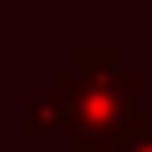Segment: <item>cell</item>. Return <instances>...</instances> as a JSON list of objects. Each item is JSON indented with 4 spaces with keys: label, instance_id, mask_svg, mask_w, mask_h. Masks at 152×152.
<instances>
[{
    "label": "cell",
    "instance_id": "obj_1",
    "mask_svg": "<svg viewBox=\"0 0 152 152\" xmlns=\"http://www.w3.org/2000/svg\"><path fill=\"white\" fill-rule=\"evenodd\" d=\"M61 102H66V132H71V152H102L107 142H117L142 112V76L137 71H107V76H71L66 66L51 71L46 81Z\"/></svg>",
    "mask_w": 152,
    "mask_h": 152
},
{
    "label": "cell",
    "instance_id": "obj_2",
    "mask_svg": "<svg viewBox=\"0 0 152 152\" xmlns=\"http://www.w3.org/2000/svg\"><path fill=\"white\" fill-rule=\"evenodd\" d=\"M61 127H66V102L51 86L26 96V137H46V132H61Z\"/></svg>",
    "mask_w": 152,
    "mask_h": 152
},
{
    "label": "cell",
    "instance_id": "obj_3",
    "mask_svg": "<svg viewBox=\"0 0 152 152\" xmlns=\"http://www.w3.org/2000/svg\"><path fill=\"white\" fill-rule=\"evenodd\" d=\"M102 152H152V117H137L117 142H107Z\"/></svg>",
    "mask_w": 152,
    "mask_h": 152
}]
</instances>
